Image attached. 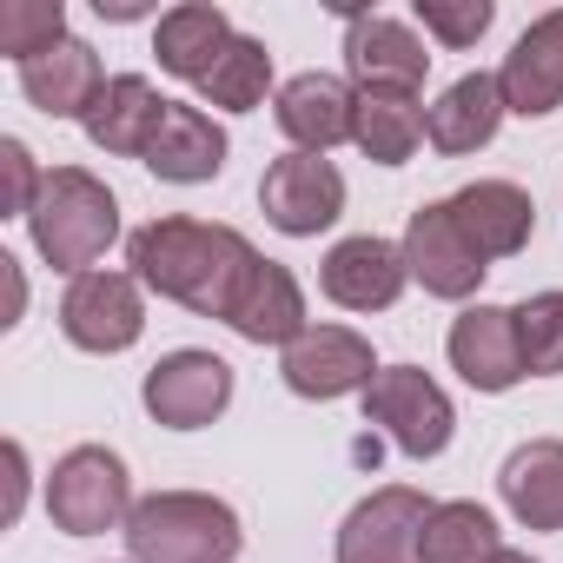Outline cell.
Instances as JSON below:
<instances>
[{
  "label": "cell",
  "instance_id": "obj_27",
  "mask_svg": "<svg viewBox=\"0 0 563 563\" xmlns=\"http://www.w3.org/2000/svg\"><path fill=\"white\" fill-rule=\"evenodd\" d=\"M272 93V47L258 34H232V47L212 60V74L199 80V107L219 113H258Z\"/></svg>",
  "mask_w": 563,
  "mask_h": 563
},
{
  "label": "cell",
  "instance_id": "obj_9",
  "mask_svg": "<svg viewBox=\"0 0 563 563\" xmlns=\"http://www.w3.org/2000/svg\"><path fill=\"white\" fill-rule=\"evenodd\" d=\"M140 405L153 424L166 431H206L225 418L232 405V365L219 352H199V345H179L166 352L146 378H140Z\"/></svg>",
  "mask_w": 563,
  "mask_h": 563
},
{
  "label": "cell",
  "instance_id": "obj_18",
  "mask_svg": "<svg viewBox=\"0 0 563 563\" xmlns=\"http://www.w3.org/2000/svg\"><path fill=\"white\" fill-rule=\"evenodd\" d=\"M14 80H21V93H27V107H34V113H47V120H87L113 74L100 67V54H93L87 41H74V34H67V41H60V47H47L41 60L14 67Z\"/></svg>",
  "mask_w": 563,
  "mask_h": 563
},
{
  "label": "cell",
  "instance_id": "obj_34",
  "mask_svg": "<svg viewBox=\"0 0 563 563\" xmlns=\"http://www.w3.org/2000/svg\"><path fill=\"white\" fill-rule=\"evenodd\" d=\"M490 563H543V556H530V550H510V543H504V550H497Z\"/></svg>",
  "mask_w": 563,
  "mask_h": 563
},
{
  "label": "cell",
  "instance_id": "obj_22",
  "mask_svg": "<svg viewBox=\"0 0 563 563\" xmlns=\"http://www.w3.org/2000/svg\"><path fill=\"white\" fill-rule=\"evenodd\" d=\"M451 212L484 258H517L537 232V199L517 179H471L451 192Z\"/></svg>",
  "mask_w": 563,
  "mask_h": 563
},
{
  "label": "cell",
  "instance_id": "obj_13",
  "mask_svg": "<svg viewBox=\"0 0 563 563\" xmlns=\"http://www.w3.org/2000/svg\"><path fill=\"white\" fill-rule=\"evenodd\" d=\"M444 358H451V372H457L471 391H484V398H504V391H517V385L530 378V372H523V345H517L510 306H484V299L451 319Z\"/></svg>",
  "mask_w": 563,
  "mask_h": 563
},
{
  "label": "cell",
  "instance_id": "obj_8",
  "mask_svg": "<svg viewBox=\"0 0 563 563\" xmlns=\"http://www.w3.org/2000/svg\"><path fill=\"white\" fill-rule=\"evenodd\" d=\"M378 352L365 332L352 325H306L286 352H278V378H286L292 398L312 405H339V398H365V385L378 378Z\"/></svg>",
  "mask_w": 563,
  "mask_h": 563
},
{
  "label": "cell",
  "instance_id": "obj_20",
  "mask_svg": "<svg viewBox=\"0 0 563 563\" xmlns=\"http://www.w3.org/2000/svg\"><path fill=\"white\" fill-rule=\"evenodd\" d=\"M504 87L497 74H457L431 107H424V140L444 153V159H464V153H484L504 126Z\"/></svg>",
  "mask_w": 563,
  "mask_h": 563
},
{
  "label": "cell",
  "instance_id": "obj_23",
  "mask_svg": "<svg viewBox=\"0 0 563 563\" xmlns=\"http://www.w3.org/2000/svg\"><path fill=\"white\" fill-rule=\"evenodd\" d=\"M232 34L239 27H232L225 8H212V0H179V8H166L153 21V60H159V74L199 87L212 74V60L232 47Z\"/></svg>",
  "mask_w": 563,
  "mask_h": 563
},
{
  "label": "cell",
  "instance_id": "obj_12",
  "mask_svg": "<svg viewBox=\"0 0 563 563\" xmlns=\"http://www.w3.org/2000/svg\"><path fill=\"white\" fill-rule=\"evenodd\" d=\"M405 286H411L405 245L378 239V232H352L319 258V292L339 312H391L405 299Z\"/></svg>",
  "mask_w": 563,
  "mask_h": 563
},
{
  "label": "cell",
  "instance_id": "obj_6",
  "mask_svg": "<svg viewBox=\"0 0 563 563\" xmlns=\"http://www.w3.org/2000/svg\"><path fill=\"white\" fill-rule=\"evenodd\" d=\"M60 339L93 358H120L146 339V286L133 272H80L60 292Z\"/></svg>",
  "mask_w": 563,
  "mask_h": 563
},
{
  "label": "cell",
  "instance_id": "obj_4",
  "mask_svg": "<svg viewBox=\"0 0 563 563\" xmlns=\"http://www.w3.org/2000/svg\"><path fill=\"white\" fill-rule=\"evenodd\" d=\"M133 471L120 451L107 444H74L67 457H54L47 471V517L54 530L67 537H107V530H126L133 517Z\"/></svg>",
  "mask_w": 563,
  "mask_h": 563
},
{
  "label": "cell",
  "instance_id": "obj_24",
  "mask_svg": "<svg viewBox=\"0 0 563 563\" xmlns=\"http://www.w3.org/2000/svg\"><path fill=\"white\" fill-rule=\"evenodd\" d=\"M497 497L523 530H563V438H530L504 457Z\"/></svg>",
  "mask_w": 563,
  "mask_h": 563
},
{
  "label": "cell",
  "instance_id": "obj_28",
  "mask_svg": "<svg viewBox=\"0 0 563 563\" xmlns=\"http://www.w3.org/2000/svg\"><path fill=\"white\" fill-rule=\"evenodd\" d=\"M517 319V345H523V372L530 378H563V292H530L523 306H510Z\"/></svg>",
  "mask_w": 563,
  "mask_h": 563
},
{
  "label": "cell",
  "instance_id": "obj_7",
  "mask_svg": "<svg viewBox=\"0 0 563 563\" xmlns=\"http://www.w3.org/2000/svg\"><path fill=\"white\" fill-rule=\"evenodd\" d=\"M405 265H411V286H424L431 299L444 306H477L484 278H490V258L471 245V232L457 225L451 199H431L405 219Z\"/></svg>",
  "mask_w": 563,
  "mask_h": 563
},
{
  "label": "cell",
  "instance_id": "obj_16",
  "mask_svg": "<svg viewBox=\"0 0 563 563\" xmlns=\"http://www.w3.org/2000/svg\"><path fill=\"white\" fill-rule=\"evenodd\" d=\"M497 87H504V107L517 120H543L563 107V8L537 14L517 34V47L497 67Z\"/></svg>",
  "mask_w": 563,
  "mask_h": 563
},
{
  "label": "cell",
  "instance_id": "obj_26",
  "mask_svg": "<svg viewBox=\"0 0 563 563\" xmlns=\"http://www.w3.org/2000/svg\"><path fill=\"white\" fill-rule=\"evenodd\" d=\"M497 550H504V530L477 497L431 504V517L418 530V563H490Z\"/></svg>",
  "mask_w": 563,
  "mask_h": 563
},
{
  "label": "cell",
  "instance_id": "obj_19",
  "mask_svg": "<svg viewBox=\"0 0 563 563\" xmlns=\"http://www.w3.org/2000/svg\"><path fill=\"white\" fill-rule=\"evenodd\" d=\"M225 153H232L225 126H219L206 107L173 100L140 166H146L153 179H166V186H206V179H219V173H225Z\"/></svg>",
  "mask_w": 563,
  "mask_h": 563
},
{
  "label": "cell",
  "instance_id": "obj_2",
  "mask_svg": "<svg viewBox=\"0 0 563 563\" xmlns=\"http://www.w3.org/2000/svg\"><path fill=\"white\" fill-rule=\"evenodd\" d=\"M27 239L67 278L100 272V258L120 239V199H113V186L93 179L87 166H54L47 186H41V199H34V212H27Z\"/></svg>",
  "mask_w": 563,
  "mask_h": 563
},
{
  "label": "cell",
  "instance_id": "obj_14",
  "mask_svg": "<svg viewBox=\"0 0 563 563\" xmlns=\"http://www.w3.org/2000/svg\"><path fill=\"white\" fill-rule=\"evenodd\" d=\"M345 74H352V87L418 93L431 74V41L398 14H352L345 21Z\"/></svg>",
  "mask_w": 563,
  "mask_h": 563
},
{
  "label": "cell",
  "instance_id": "obj_15",
  "mask_svg": "<svg viewBox=\"0 0 563 563\" xmlns=\"http://www.w3.org/2000/svg\"><path fill=\"white\" fill-rule=\"evenodd\" d=\"M272 120L292 140V153H332L352 146V120H358V87L339 74H292L272 93Z\"/></svg>",
  "mask_w": 563,
  "mask_h": 563
},
{
  "label": "cell",
  "instance_id": "obj_21",
  "mask_svg": "<svg viewBox=\"0 0 563 563\" xmlns=\"http://www.w3.org/2000/svg\"><path fill=\"white\" fill-rule=\"evenodd\" d=\"M166 107H173V100H166L146 74H113L107 93L93 100V113L80 120V133H87L100 153H113V159H146V146H153Z\"/></svg>",
  "mask_w": 563,
  "mask_h": 563
},
{
  "label": "cell",
  "instance_id": "obj_10",
  "mask_svg": "<svg viewBox=\"0 0 563 563\" xmlns=\"http://www.w3.org/2000/svg\"><path fill=\"white\" fill-rule=\"evenodd\" d=\"M265 225L286 239H319L345 219V173L319 153H278L258 179Z\"/></svg>",
  "mask_w": 563,
  "mask_h": 563
},
{
  "label": "cell",
  "instance_id": "obj_3",
  "mask_svg": "<svg viewBox=\"0 0 563 563\" xmlns=\"http://www.w3.org/2000/svg\"><path fill=\"white\" fill-rule=\"evenodd\" d=\"M126 563H232L245 550V523L212 490H153L126 517Z\"/></svg>",
  "mask_w": 563,
  "mask_h": 563
},
{
  "label": "cell",
  "instance_id": "obj_30",
  "mask_svg": "<svg viewBox=\"0 0 563 563\" xmlns=\"http://www.w3.org/2000/svg\"><path fill=\"white\" fill-rule=\"evenodd\" d=\"M411 21H418L424 41H438L444 54H464V47H477V41L490 34L497 0H418Z\"/></svg>",
  "mask_w": 563,
  "mask_h": 563
},
{
  "label": "cell",
  "instance_id": "obj_33",
  "mask_svg": "<svg viewBox=\"0 0 563 563\" xmlns=\"http://www.w3.org/2000/svg\"><path fill=\"white\" fill-rule=\"evenodd\" d=\"M140 0H100V21H140Z\"/></svg>",
  "mask_w": 563,
  "mask_h": 563
},
{
  "label": "cell",
  "instance_id": "obj_25",
  "mask_svg": "<svg viewBox=\"0 0 563 563\" xmlns=\"http://www.w3.org/2000/svg\"><path fill=\"white\" fill-rule=\"evenodd\" d=\"M352 146L372 166H405L424 146V100L418 93H385V87H358V120H352Z\"/></svg>",
  "mask_w": 563,
  "mask_h": 563
},
{
  "label": "cell",
  "instance_id": "obj_11",
  "mask_svg": "<svg viewBox=\"0 0 563 563\" xmlns=\"http://www.w3.org/2000/svg\"><path fill=\"white\" fill-rule=\"evenodd\" d=\"M424 517H431V497L418 484H385L345 510L332 563H418Z\"/></svg>",
  "mask_w": 563,
  "mask_h": 563
},
{
  "label": "cell",
  "instance_id": "obj_29",
  "mask_svg": "<svg viewBox=\"0 0 563 563\" xmlns=\"http://www.w3.org/2000/svg\"><path fill=\"white\" fill-rule=\"evenodd\" d=\"M60 41H67V8L60 0H14V8H0V54L14 67L41 60Z\"/></svg>",
  "mask_w": 563,
  "mask_h": 563
},
{
  "label": "cell",
  "instance_id": "obj_17",
  "mask_svg": "<svg viewBox=\"0 0 563 563\" xmlns=\"http://www.w3.org/2000/svg\"><path fill=\"white\" fill-rule=\"evenodd\" d=\"M225 325H232L245 345H278V352H286V345L312 325V319H306V286L292 278V265H278V258L258 252V265L245 272V286H239Z\"/></svg>",
  "mask_w": 563,
  "mask_h": 563
},
{
  "label": "cell",
  "instance_id": "obj_5",
  "mask_svg": "<svg viewBox=\"0 0 563 563\" xmlns=\"http://www.w3.org/2000/svg\"><path fill=\"white\" fill-rule=\"evenodd\" d=\"M365 424L372 431H385L405 457H418V464H431V457H444L451 451V438H457V405H451V391L431 378V372H418V365H385L372 385H365Z\"/></svg>",
  "mask_w": 563,
  "mask_h": 563
},
{
  "label": "cell",
  "instance_id": "obj_31",
  "mask_svg": "<svg viewBox=\"0 0 563 563\" xmlns=\"http://www.w3.org/2000/svg\"><path fill=\"white\" fill-rule=\"evenodd\" d=\"M0 166H8V219H27L34 199H41V186H47V173L34 166L27 140H0Z\"/></svg>",
  "mask_w": 563,
  "mask_h": 563
},
{
  "label": "cell",
  "instance_id": "obj_32",
  "mask_svg": "<svg viewBox=\"0 0 563 563\" xmlns=\"http://www.w3.org/2000/svg\"><path fill=\"white\" fill-rule=\"evenodd\" d=\"M8 523H21V510H27V490H34V464H27V444L21 438H8Z\"/></svg>",
  "mask_w": 563,
  "mask_h": 563
},
{
  "label": "cell",
  "instance_id": "obj_1",
  "mask_svg": "<svg viewBox=\"0 0 563 563\" xmlns=\"http://www.w3.org/2000/svg\"><path fill=\"white\" fill-rule=\"evenodd\" d=\"M258 265L252 239L239 225H212V219H186V212H166V219H146L133 239H126V272L140 278L146 292L199 312V319H225L245 272Z\"/></svg>",
  "mask_w": 563,
  "mask_h": 563
}]
</instances>
